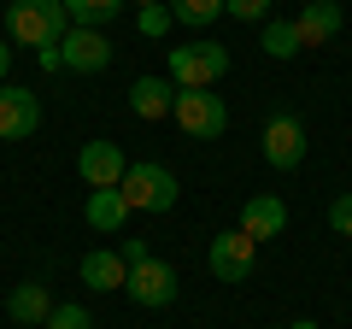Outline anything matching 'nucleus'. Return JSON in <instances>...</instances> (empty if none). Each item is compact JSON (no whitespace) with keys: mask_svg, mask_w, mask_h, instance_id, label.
Returning a JSON list of instances; mask_svg holds the SVG:
<instances>
[{"mask_svg":"<svg viewBox=\"0 0 352 329\" xmlns=\"http://www.w3.org/2000/svg\"><path fill=\"white\" fill-rule=\"evenodd\" d=\"M65 30H71L65 0H12V6H6V36L24 41V47H36V53L59 47Z\"/></svg>","mask_w":352,"mask_h":329,"instance_id":"f257e3e1","label":"nucleus"},{"mask_svg":"<svg viewBox=\"0 0 352 329\" xmlns=\"http://www.w3.org/2000/svg\"><path fill=\"white\" fill-rule=\"evenodd\" d=\"M118 194H124V206H129V212H170V206H176V194H182V182H176L170 171H164V164L141 159V164H129V171H124Z\"/></svg>","mask_w":352,"mask_h":329,"instance_id":"f03ea898","label":"nucleus"},{"mask_svg":"<svg viewBox=\"0 0 352 329\" xmlns=\"http://www.w3.org/2000/svg\"><path fill=\"white\" fill-rule=\"evenodd\" d=\"M223 71H229V47H217V41L170 47V83H176V89H212Z\"/></svg>","mask_w":352,"mask_h":329,"instance_id":"7ed1b4c3","label":"nucleus"},{"mask_svg":"<svg viewBox=\"0 0 352 329\" xmlns=\"http://www.w3.org/2000/svg\"><path fill=\"white\" fill-rule=\"evenodd\" d=\"M176 124L188 129L194 141H217L229 129V106H223V94H212V89H176Z\"/></svg>","mask_w":352,"mask_h":329,"instance_id":"20e7f679","label":"nucleus"},{"mask_svg":"<svg viewBox=\"0 0 352 329\" xmlns=\"http://www.w3.org/2000/svg\"><path fill=\"white\" fill-rule=\"evenodd\" d=\"M252 259H258V241L241 235V229H223V235H212V247H206V265H212L217 282H247Z\"/></svg>","mask_w":352,"mask_h":329,"instance_id":"39448f33","label":"nucleus"},{"mask_svg":"<svg viewBox=\"0 0 352 329\" xmlns=\"http://www.w3.org/2000/svg\"><path fill=\"white\" fill-rule=\"evenodd\" d=\"M264 159H270V171H294V164L305 159V124L294 112H276L264 118V136H258Z\"/></svg>","mask_w":352,"mask_h":329,"instance_id":"423d86ee","label":"nucleus"},{"mask_svg":"<svg viewBox=\"0 0 352 329\" xmlns=\"http://www.w3.org/2000/svg\"><path fill=\"white\" fill-rule=\"evenodd\" d=\"M124 288H129V300L135 306H170L176 300V270L164 265V259H141V265H129V277H124Z\"/></svg>","mask_w":352,"mask_h":329,"instance_id":"0eeeda50","label":"nucleus"},{"mask_svg":"<svg viewBox=\"0 0 352 329\" xmlns=\"http://www.w3.org/2000/svg\"><path fill=\"white\" fill-rule=\"evenodd\" d=\"M41 129V100L36 89H0V141H30Z\"/></svg>","mask_w":352,"mask_h":329,"instance_id":"6e6552de","label":"nucleus"},{"mask_svg":"<svg viewBox=\"0 0 352 329\" xmlns=\"http://www.w3.org/2000/svg\"><path fill=\"white\" fill-rule=\"evenodd\" d=\"M76 171H82L88 189H118V182H124V171H129V159H124V147H118V141H82Z\"/></svg>","mask_w":352,"mask_h":329,"instance_id":"1a4fd4ad","label":"nucleus"},{"mask_svg":"<svg viewBox=\"0 0 352 329\" xmlns=\"http://www.w3.org/2000/svg\"><path fill=\"white\" fill-rule=\"evenodd\" d=\"M112 65V41L100 36V30H65L59 41V71H106Z\"/></svg>","mask_w":352,"mask_h":329,"instance_id":"9d476101","label":"nucleus"},{"mask_svg":"<svg viewBox=\"0 0 352 329\" xmlns=\"http://www.w3.org/2000/svg\"><path fill=\"white\" fill-rule=\"evenodd\" d=\"M282 229H288V206H282L276 194H252V200L241 206V235H252V241H276Z\"/></svg>","mask_w":352,"mask_h":329,"instance_id":"9b49d317","label":"nucleus"},{"mask_svg":"<svg viewBox=\"0 0 352 329\" xmlns=\"http://www.w3.org/2000/svg\"><path fill=\"white\" fill-rule=\"evenodd\" d=\"M340 24H346L340 0H305V12L294 18V30H300L305 47H323V41H335V36H340Z\"/></svg>","mask_w":352,"mask_h":329,"instance_id":"f8f14e48","label":"nucleus"},{"mask_svg":"<svg viewBox=\"0 0 352 329\" xmlns=\"http://www.w3.org/2000/svg\"><path fill=\"white\" fill-rule=\"evenodd\" d=\"M129 112L135 118H170L176 112V83L170 76H141V83H129Z\"/></svg>","mask_w":352,"mask_h":329,"instance_id":"ddd939ff","label":"nucleus"},{"mask_svg":"<svg viewBox=\"0 0 352 329\" xmlns=\"http://www.w3.org/2000/svg\"><path fill=\"white\" fill-rule=\"evenodd\" d=\"M6 312H12V323L41 329V323L53 317V294H47V282H18V288L6 294Z\"/></svg>","mask_w":352,"mask_h":329,"instance_id":"4468645a","label":"nucleus"},{"mask_svg":"<svg viewBox=\"0 0 352 329\" xmlns=\"http://www.w3.org/2000/svg\"><path fill=\"white\" fill-rule=\"evenodd\" d=\"M124 277H129L124 253H112V247H94V253H82V282H88V288L112 294V288H124Z\"/></svg>","mask_w":352,"mask_h":329,"instance_id":"2eb2a0df","label":"nucleus"},{"mask_svg":"<svg viewBox=\"0 0 352 329\" xmlns=\"http://www.w3.org/2000/svg\"><path fill=\"white\" fill-rule=\"evenodd\" d=\"M82 217H88V229L112 235V229H124V224H129V206H124V194H118V189H88Z\"/></svg>","mask_w":352,"mask_h":329,"instance_id":"dca6fc26","label":"nucleus"},{"mask_svg":"<svg viewBox=\"0 0 352 329\" xmlns=\"http://www.w3.org/2000/svg\"><path fill=\"white\" fill-rule=\"evenodd\" d=\"M118 12H124V0H65V18H71L76 30H100V24H112Z\"/></svg>","mask_w":352,"mask_h":329,"instance_id":"f3484780","label":"nucleus"},{"mask_svg":"<svg viewBox=\"0 0 352 329\" xmlns=\"http://www.w3.org/2000/svg\"><path fill=\"white\" fill-rule=\"evenodd\" d=\"M305 41H300V30H294V18H264V53L270 59H294Z\"/></svg>","mask_w":352,"mask_h":329,"instance_id":"a211bd4d","label":"nucleus"},{"mask_svg":"<svg viewBox=\"0 0 352 329\" xmlns=\"http://www.w3.org/2000/svg\"><path fill=\"white\" fill-rule=\"evenodd\" d=\"M170 6L176 24H188V30H206L212 18H223V0H164Z\"/></svg>","mask_w":352,"mask_h":329,"instance_id":"6ab92c4d","label":"nucleus"},{"mask_svg":"<svg viewBox=\"0 0 352 329\" xmlns=\"http://www.w3.org/2000/svg\"><path fill=\"white\" fill-rule=\"evenodd\" d=\"M223 12L241 18V24H264L270 18V0H223Z\"/></svg>","mask_w":352,"mask_h":329,"instance_id":"aec40b11","label":"nucleus"},{"mask_svg":"<svg viewBox=\"0 0 352 329\" xmlns=\"http://www.w3.org/2000/svg\"><path fill=\"white\" fill-rule=\"evenodd\" d=\"M170 24H176V18H170L164 0H159V6H141V36H170Z\"/></svg>","mask_w":352,"mask_h":329,"instance_id":"412c9836","label":"nucleus"},{"mask_svg":"<svg viewBox=\"0 0 352 329\" xmlns=\"http://www.w3.org/2000/svg\"><path fill=\"white\" fill-rule=\"evenodd\" d=\"M41 329H94V323H88L82 306H53V317H47Z\"/></svg>","mask_w":352,"mask_h":329,"instance_id":"4be33fe9","label":"nucleus"},{"mask_svg":"<svg viewBox=\"0 0 352 329\" xmlns=\"http://www.w3.org/2000/svg\"><path fill=\"white\" fill-rule=\"evenodd\" d=\"M329 229H335V235H352V194H340V200L329 206Z\"/></svg>","mask_w":352,"mask_h":329,"instance_id":"5701e85b","label":"nucleus"},{"mask_svg":"<svg viewBox=\"0 0 352 329\" xmlns=\"http://www.w3.org/2000/svg\"><path fill=\"white\" fill-rule=\"evenodd\" d=\"M141 259H153V253H147V241H129V247H124V265H141Z\"/></svg>","mask_w":352,"mask_h":329,"instance_id":"b1692460","label":"nucleus"},{"mask_svg":"<svg viewBox=\"0 0 352 329\" xmlns=\"http://www.w3.org/2000/svg\"><path fill=\"white\" fill-rule=\"evenodd\" d=\"M6 65H12V47H6V41H0V76H6Z\"/></svg>","mask_w":352,"mask_h":329,"instance_id":"393cba45","label":"nucleus"},{"mask_svg":"<svg viewBox=\"0 0 352 329\" xmlns=\"http://www.w3.org/2000/svg\"><path fill=\"white\" fill-rule=\"evenodd\" d=\"M288 329H317V323H311V317H300V323H288Z\"/></svg>","mask_w":352,"mask_h":329,"instance_id":"a878e982","label":"nucleus"},{"mask_svg":"<svg viewBox=\"0 0 352 329\" xmlns=\"http://www.w3.org/2000/svg\"><path fill=\"white\" fill-rule=\"evenodd\" d=\"M135 6H159V0H135Z\"/></svg>","mask_w":352,"mask_h":329,"instance_id":"bb28decb","label":"nucleus"}]
</instances>
